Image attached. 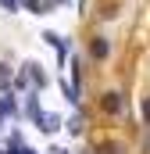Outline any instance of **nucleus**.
<instances>
[{"label":"nucleus","instance_id":"5","mask_svg":"<svg viewBox=\"0 0 150 154\" xmlns=\"http://www.w3.org/2000/svg\"><path fill=\"white\" fill-rule=\"evenodd\" d=\"M14 111H18V104H14V97H0V118L14 115Z\"/></svg>","mask_w":150,"mask_h":154},{"label":"nucleus","instance_id":"9","mask_svg":"<svg viewBox=\"0 0 150 154\" xmlns=\"http://www.w3.org/2000/svg\"><path fill=\"white\" fill-rule=\"evenodd\" d=\"M22 4H25V7H29V11H32V14H39V7H43V4H39V0H22Z\"/></svg>","mask_w":150,"mask_h":154},{"label":"nucleus","instance_id":"7","mask_svg":"<svg viewBox=\"0 0 150 154\" xmlns=\"http://www.w3.org/2000/svg\"><path fill=\"white\" fill-rule=\"evenodd\" d=\"M68 129H72V133H82V129H86V122H82V115H75L72 122H68Z\"/></svg>","mask_w":150,"mask_h":154},{"label":"nucleus","instance_id":"6","mask_svg":"<svg viewBox=\"0 0 150 154\" xmlns=\"http://www.w3.org/2000/svg\"><path fill=\"white\" fill-rule=\"evenodd\" d=\"M97 154H125V147H122V143H100Z\"/></svg>","mask_w":150,"mask_h":154},{"label":"nucleus","instance_id":"8","mask_svg":"<svg viewBox=\"0 0 150 154\" xmlns=\"http://www.w3.org/2000/svg\"><path fill=\"white\" fill-rule=\"evenodd\" d=\"M7 82H11V68H7V65H0V90H4Z\"/></svg>","mask_w":150,"mask_h":154},{"label":"nucleus","instance_id":"1","mask_svg":"<svg viewBox=\"0 0 150 154\" xmlns=\"http://www.w3.org/2000/svg\"><path fill=\"white\" fill-rule=\"evenodd\" d=\"M22 75L29 79V82H32V86H36V90H43V86H46V82H50V79H46V72H43V68H39L36 61H29V65H25V68H22Z\"/></svg>","mask_w":150,"mask_h":154},{"label":"nucleus","instance_id":"13","mask_svg":"<svg viewBox=\"0 0 150 154\" xmlns=\"http://www.w3.org/2000/svg\"><path fill=\"white\" fill-rule=\"evenodd\" d=\"M50 154H68V151H64V147H54V151H50Z\"/></svg>","mask_w":150,"mask_h":154},{"label":"nucleus","instance_id":"10","mask_svg":"<svg viewBox=\"0 0 150 154\" xmlns=\"http://www.w3.org/2000/svg\"><path fill=\"white\" fill-rule=\"evenodd\" d=\"M143 122L150 125V97H143Z\"/></svg>","mask_w":150,"mask_h":154},{"label":"nucleus","instance_id":"3","mask_svg":"<svg viewBox=\"0 0 150 154\" xmlns=\"http://www.w3.org/2000/svg\"><path fill=\"white\" fill-rule=\"evenodd\" d=\"M100 108H104L107 115H118V111H122V93H104V97H100Z\"/></svg>","mask_w":150,"mask_h":154},{"label":"nucleus","instance_id":"11","mask_svg":"<svg viewBox=\"0 0 150 154\" xmlns=\"http://www.w3.org/2000/svg\"><path fill=\"white\" fill-rule=\"evenodd\" d=\"M0 7L4 11H18V0H0Z\"/></svg>","mask_w":150,"mask_h":154},{"label":"nucleus","instance_id":"4","mask_svg":"<svg viewBox=\"0 0 150 154\" xmlns=\"http://www.w3.org/2000/svg\"><path fill=\"white\" fill-rule=\"evenodd\" d=\"M89 54H93L97 61H104V57L111 54V43H107V39H104V36H97V39H93V43H89Z\"/></svg>","mask_w":150,"mask_h":154},{"label":"nucleus","instance_id":"12","mask_svg":"<svg viewBox=\"0 0 150 154\" xmlns=\"http://www.w3.org/2000/svg\"><path fill=\"white\" fill-rule=\"evenodd\" d=\"M143 154H150V133H147V140H143Z\"/></svg>","mask_w":150,"mask_h":154},{"label":"nucleus","instance_id":"2","mask_svg":"<svg viewBox=\"0 0 150 154\" xmlns=\"http://www.w3.org/2000/svg\"><path fill=\"white\" fill-rule=\"evenodd\" d=\"M36 125H39V133H57L61 115H54V111H39V115H36Z\"/></svg>","mask_w":150,"mask_h":154}]
</instances>
